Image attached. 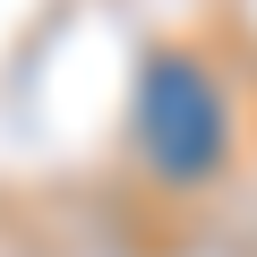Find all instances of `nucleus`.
I'll use <instances>...</instances> for the list:
<instances>
[{"instance_id":"obj_1","label":"nucleus","mask_w":257,"mask_h":257,"mask_svg":"<svg viewBox=\"0 0 257 257\" xmlns=\"http://www.w3.org/2000/svg\"><path fill=\"white\" fill-rule=\"evenodd\" d=\"M223 138H231V111L214 94V77L197 60H155L146 69V94H138V146L155 172L172 180H197L223 163Z\"/></svg>"}]
</instances>
